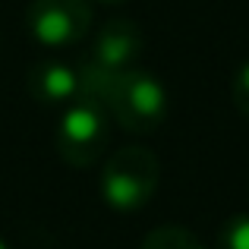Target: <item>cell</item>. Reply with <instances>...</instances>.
Segmentation results:
<instances>
[{"mask_svg": "<svg viewBox=\"0 0 249 249\" xmlns=\"http://www.w3.org/2000/svg\"><path fill=\"white\" fill-rule=\"evenodd\" d=\"M214 249H249V214L237 212L218 227Z\"/></svg>", "mask_w": 249, "mask_h": 249, "instance_id": "obj_8", "label": "cell"}, {"mask_svg": "<svg viewBox=\"0 0 249 249\" xmlns=\"http://www.w3.org/2000/svg\"><path fill=\"white\" fill-rule=\"evenodd\" d=\"M107 142H110V114L101 98L82 95L76 101L63 104L57 133H54V145H57V155L70 167L76 170L91 167L107 152Z\"/></svg>", "mask_w": 249, "mask_h": 249, "instance_id": "obj_3", "label": "cell"}, {"mask_svg": "<svg viewBox=\"0 0 249 249\" xmlns=\"http://www.w3.org/2000/svg\"><path fill=\"white\" fill-rule=\"evenodd\" d=\"M142 48H145V35L133 19H107L95 32V41H91L85 60L79 63L89 95L98 98V91L114 76H120L129 67H139Z\"/></svg>", "mask_w": 249, "mask_h": 249, "instance_id": "obj_4", "label": "cell"}, {"mask_svg": "<svg viewBox=\"0 0 249 249\" xmlns=\"http://www.w3.org/2000/svg\"><path fill=\"white\" fill-rule=\"evenodd\" d=\"M0 249H10V246H6V240H3V237H0Z\"/></svg>", "mask_w": 249, "mask_h": 249, "instance_id": "obj_11", "label": "cell"}, {"mask_svg": "<svg viewBox=\"0 0 249 249\" xmlns=\"http://www.w3.org/2000/svg\"><path fill=\"white\" fill-rule=\"evenodd\" d=\"M25 89L35 101L41 104H70L76 98L89 95L85 89L82 67H73L67 60H38L32 63L29 76H25Z\"/></svg>", "mask_w": 249, "mask_h": 249, "instance_id": "obj_6", "label": "cell"}, {"mask_svg": "<svg viewBox=\"0 0 249 249\" xmlns=\"http://www.w3.org/2000/svg\"><path fill=\"white\" fill-rule=\"evenodd\" d=\"M161 183V161L145 145H123L101 164L98 186L107 208L120 214L139 212L155 199Z\"/></svg>", "mask_w": 249, "mask_h": 249, "instance_id": "obj_2", "label": "cell"}, {"mask_svg": "<svg viewBox=\"0 0 249 249\" xmlns=\"http://www.w3.org/2000/svg\"><path fill=\"white\" fill-rule=\"evenodd\" d=\"M231 95H233V104H237L240 117L249 120V60H243L233 73V82H231Z\"/></svg>", "mask_w": 249, "mask_h": 249, "instance_id": "obj_9", "label": "cell"}, {"mask_svg": "<svg viewBox=\"0 0 249 249\" xmlns=\"http://www.w3.org/2000/svg\"><path fill=\"white\" fill-rule=\"evenodd\" d=\"M246 186H249V180H246Z\"/></svg>", "mask_w": 249, "mask_h": 249, "instance_id": "obj_12", "label": "cell"}, {"mask_svg": "<svg viewBox=\"0 0 249 249\" xmlns=\"http://www.w3.org/2000/svg\"><path fill=\"white\" fill-rule=\"evenodd\" d=\"M139 249H205V246H202V240L196 237L193 231H186V227L161 224V227H155L152 233H145V240H142Z\"/></svg>", "mask_w": 249, "mask_h": 249, "instance_id": "obj_7", "label": "cell"}, {"mask_svg": "<svg viewBox=\"0 0 249 249\" xmlns=\"http://www.w3.org/2000/svg\"><path fill=\"white\" fill-rule=\"evenodd\" d=\"M98 98L104 101L110 120L120 123L133 136H148L167 120L170 95L167 85L145 67H129L120 76H114Z\"/></svg>", "mask_w": 249, "mask_h": 249, "instance_id": "obj_1", "label": "cell"}, {"mask_svg": "<svg viewBox=\"0 0 249 249\" xmlns=\"http://www.w3.org/2000/svg\"><path fill=\"white\" fill-rule=\"evenodd\" d=\"M91 3H104V6H123V3H129V0H91Z\"/></svg>", "mask_w": 249, "mask_h": 249, "instance_id": "obj_10", "label": "cell"}, {"mask_svg": "<svg viewBox=\"0 0 249 249\" xmlns=\"http://www.w3.org/2000/svg\"><path fill=\"white\" fill-rule=\"evenodd\" d=\"M91 22H95L91 0H32L25 10V29L32 41L51 51L85 41Z\"/></svg>", "mask_w": 249, "mask_h": 249, "instance_id": "obj_5", "label": "cell"}]
</instances>
